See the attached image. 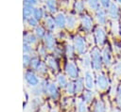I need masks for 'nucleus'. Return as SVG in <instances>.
<instances>
[{
    "instance_id": "nucleus-1",
    "label": "nucleus",
    "mask_w": 121,
    "mask_h": 112,
    "mask_svg": "<svg viewBox=\"0 0 121 112\" xmlns=\"http://www.w3.org/2000/svg\"><path fill=\"white\" fill-rule=\"evenodd\" d=\"M92 63H93V67L95 70L98 71L101 68V56H100V53L97 49H94L92 52Z\"/></svg>"
},
{
    "instance_id": "nucleus-2",
    "label": "nucleus",
    "mask_w": 121,
    "mask_h": 112,
    "mask_svg": "<svg viewBox=\"0 0 121 112\" xmlns=\"http://www.w3.org/2000/svg\"><path fill=\"white\" fill-rule=\"evenodd\" d=\"M75 46H76V49L77 51L79 53V54H83L85 52V42L83 40V39L81 37H76L75 38Z\"/></svg>"
},
{
    "instance_id": "nucleus-3",
    "label": "nucleus",
    "mask_w": 121,
    "mask_h": 112,
    "mask_svg": "<svg viewBox=\"0 0 121 112\" xmlns=\"http://www.w3.org/2000/svg\"><path fill=\"white\" fill-rule=\"evenodd\" d=\"M95 39H96V42L99 44V45H102L105 41V32L104 30L101 28V27H96L95 31Z\"/></svg>"
},
{
    "instance_id": "nucleus-4",
    "label": "nucleus",
    "mask_w": 121,
    "mask_h": 112,
    "mask_svg": "<svg viewBox=\"0 0 121 112\" xmlns=\"http://www.w3.org/2000/svg\"><path fill=\"white\" fill-rule=\"evenodd\" d=\"M26 82L30 85V86H32V87H36L37 85H38V83H39V80H38V78L36 77V75L33 73V72H27L26 73Z\"/></svg>"
},
{
    "instance_id": "nucleus-5",
    "label": "nucleus",
    "mask_w": 121,
    "mask_h": 112,
    "mask_svg": "<svg viewBox=\"0 0 121 112\" xmlns=\"http://www.w3.org/2000/svg\"><path fill=\"white\" fill-rule=\"evenodd\" d=\"M96 84H97L98 88H100V89H106V88H107V87L109 86L108 79H107V78H106V76H104L103 74H99V75L97 76Z\"/></svg>"
},
{
    "instance_id": "nucleus-6",
    "label": "nucleus",
    "mask_w": 121,
    "mask_h": 112,
    "mask_svg": "<svg viewBox=\"0 0 121 112\" xmlns=\"http://www.w3.org/2000/svg\"><path fill=\"white\" fill-rule=\"evenodd\" d=\"M66 72L67 74L71 77V78H77L78 77V69L76 68V66L73 63H68L66 65Z\"/></svg>"
},
{
    "instance_id": "nucleus-7",
    "label": "nucleus",
    "mask_w": 121,
    "mask_h": 112,
    "mask_svg": "<svg viewBox=\"0 0 121 112\" xmlns=\"http://www.w3.org/2000/svg\"><path fill=\"white\" fill-rule=\"evenodd\" d=\"M84 80H85V85L86 88L89 89H93L94 88V79H93V75L90 72H86L85 75H84Z\"/></svg>"
},
{
    "instance_id": "nucleus-8",
    "label": "nucleus",
    "mask_w": 121,
    "mask_h": 112,
    "mask_svg": "<svg viewBox=\"0 0 121 112\" xmlns=\"http://www.w3.org/2000/svg\"><path fill=\"white\" fill-rule=\"evenodd\" d=\"M109 14L112 19H117L119 16L118 8L114 3H111L109 6Z\"/></svg>"
},
{
    "instance_id": "nucleus-9",
    "label": "nucleus",
    "mask_w": 121,
    "mask_h": 112,
    "mask_svg": "<svg viewBox=\"0 0 121 112\" xmlns=\"http://www.w3.org/2000/svg\"><path fill=\"white\" fill-rule=\"evenodd\" d=\"M102 58H103L104 63H105L107 66H109V65L111 64V55H110V50H109L108 47L105 48V49L103 50V53H102Z\"/></svg>"
},
{
    "instance_id": "nucleus-10",
    "label": "nucleus",
    "mask_w": 121,
    "mask_h": 112,
    "mask_svg": "<svg viewBox=\"0 0 121 112\" xmlns=\"http://www.w3.org/2000/svg\"><path fill=\"white\" fill-rule=\"evenodd\" d=\"M44 42H45V45L48 49H52L53 46H54V39L52 37V35L50 33L46 34L44 36Z\"/></svg>"
},
{
    "instance_id": "nucleus-11",
    "label": "nucleus",
    "mask_w": 121,
    "mask_h": 112,
    "mask_svg": "<svg viewBox=\"0 0 121 112\" xmlns=\"http://www.w3.org/2000/svg\"><path fill=\"white\" fill-rule=\"evenodd\" d=\"M47 91H48V93L50 94V96H51L53 99H56V98L58 97V88H57V87H56L54 84L48 85Z\"/></svg>"
},
{
    "instance_id": "nucleus-12",
    "label": "nucleus",
    "mask_w": 121,
    "mask_h": 112,
    "mask_svg": "<svg viewBox=\"0 0 121 112\" xmlns=\"http://www.w3.org/2000/svg\"><path fill=\"white\" fill-rule=\"evenodd\" d=\"M55 23L59 27L62 28L64 26V24H65V17H64V15L63 14H59L55 19Z\"/></svg>"
},
{
    "instance_id": "nucleus-13",
    "label": "nucleus",
    "mask_w": 121,
    "mask_h": 112,
    "mask_svg": "<svg viewBox=\"0 0 121 112\" xmlns=\"http://www.w3.org/2000/svg\"><path fill=\"white\" fill-rule=\"evenodd\" d=\"M96 19H97L98 23L101 24H103L105 23V21H106L105 12H104L102 9H100V8H98L97 11H96Z\"/></svg>"
},
{
    "instance_id": "nucleus-14",
    "label": "nucleus",
    "mask_w": 121,
    "mask_h": 112,
    "mask_svg": "<svg viewBox=\"0 0 121 112\" xmlns=\"http://www.w3.org/2000/svg\"><path fill=\"white\" fill-rule=\"evenodd\" d=\"M82 25L85 30H90L92 26V21L88 16H83L82 17Z\"/></svg>"
},
{
    "instance_id": "nucleus-15",
    "label": "nucleus",
    "mask_w": 121,
    "mask_h": 112,
    "mask_svg": "<svg viewBox=\"0 0 121 112\" xmlns=\"http://www.w3.org/2000/svg\"><path fill=\"white\" fill-rule=\"evenodd\" d=\"M33 8L32 7H25L24 8V10H23V16H24V19L25 20H28L31 16V14L33 13Z\"/></svg>"
},
{
    "instance_id": "nucleus-16",
    "label": "nucleus",
    "mask_w": 121,
    "mask_h": 112,
    "mask_svg": "<svg viewBox=\"0 0 121 112\" xmlns=\"http://www.w3.org/2000/svg\"><path fill=\"white\" fill-rule=\"evenodd\" d=\"M78 112H87V107H86L85 102L82 100H79L78 102Z\"/></svg>"
},
{
    "instance_id": "nucleus-17",
    "label": "nucleus",
    "mask_w": 121,
    "mask_h": 112,
    "mask_svg": "<svg viewBox=\"0 0 121 112\" xmlns=\"http://www.w3.org/2000/svg\"><path fill=\"white\" fill-rule=\"evenodd\" d=\"M95 112H105V106L101 101H97V103L95 104Z\"/></svg>"
},
{
    "instance_id": "nucleus-18",
    "label": "nucleus",
    "mask_w": 121,
    "mask_h": 112,
    "mask_svg": "<svg viewBox=\"0 0 121 112\" xmlns=\"http://www.w3.org/2000/svg\"><path fill=\"white\" fill-rule=\"evenodd\" d=\"M46 5L49 8V10L51 12H55L56 11V3L55 0H46Z\"/></svg>"
},
{
    "instance_id": "nucleus-19",
    "label": "nucleus",
    "mask_w": 121,
    "mask_h": 112,
    "mask_svg": "<svg viewBox=\"0 0 121 112\" xmlns=\"http://www.w3.org/2000/svg\"><path fill=\"white\" fill-rule=\"evenodd\" d=\"M24 40H25L26 43H34L36 41L35 37L33 35H31V34H26Z\"/></svg>"
},
{
    "instance_id": "nucleus-20",
    "label": "nucleus",
    "mask_w": 121,
    "mask_h": 112,
    "mask_svg": "<svg viewBox=\"0 0 121 112\" xmlns=\"http://www.w3.org/2000/svg\"><path fill=\"white\" fill-rule=\"evenodd\" d=\"M75 88H76V91L77 92H80L83 88V83H82V79H78L77 82H76V85H75Z\"/></svg>"
},
{
    "instance_id": "nucleus-21",
    "label": "nucleus",
    "mask_w": 121,
    "mask_h": 112,
    "mask_svg": "<svg viewBox=\"0 0 121 112\" xmlns=\"http://www.w3.org/2000/svg\"><path fill=\"white\" fill-rule=\"evenodd\" d=\"M33 15H34V18L36 20H39L43 17V10L41 8H35L33 10Z\"/></svg>"
},
{
    "instance_id": "nucleus-22",
    "label": "nucleus",
    "mask_w": 121,
    "mask_h": 112,
    "mask_svg": "<svg viewBox=\"0 0 121 112\" xmlns=\"http://www.w3.org/2000/svg\"><path fill=\"white\" fill-rule=\"evenodd\" d=\"M113 71H114V72H115L116 75L121 76V61H118V62L114 65Z\"/></svg>"
},
{
    "instance_id": "nucleus-23",
    "label": "nucleus",
    "mask_w": 121,
    "mask_h": 112,
    "mask_svg": "<svg viewBox=\"0 0 121 112\" xmlns=\"http://www.w3.org/2000/svg\"><path fill=\"white\" fill-rule=\"evenodd\" d=\"M58 83H59V85L60 86V87H65L66 86V79H65V77L63 76V75H61V74H60L59 76H58Z\"/></svg>"
},
{
    "instance_id": "nucleus-24",
    "label": "nucleus",
    "mask_w": 121,
    "mask_h": 112,
    "mask_svg": "<svg viewBox=\"0 0 121 112\" xmlns=\"http://www.w3.org/2000/svg\"><path fill=\"white\" fill-rule=\"evenodd\" d=\"M83 97H84V100L86 102H91V100L93 99L94 95H93V92H91V91H85L83 93Z\"/></svg>"
},
{
    "instance_id": "nucleus-25",
    "label": "nucleus",
    "mask_w": 121,
    "mask_h": 112,
    "mask_svg": "<svg viewBox=\"0 0 121 112\" xmlns=\"http://www.w3.org/2000/svg\"><path fill=\"white\" fill-rule=\"evenodd\" d=\"M30 65H31L32 68H34V69H38L39 66L41 65V62L39 61L38 58H32L31 61H30Z\"/></svg>"
},
{
    "instance_id": "nucleus-26",
    "label": "nucleus",
    "mask_w": 121,
    "mask_h": 112,
    "mask_svg": "<svg viewBox=\"0 0 121 112\" xmlns=\"http://www.w3.org/2000/svg\"><path fill=\"white\" fill-rule=\"evenodd\" d=\"M45 23H46V26H47V27H48L50 30H52V29H54V28H55V24H54L53 19L48 18V19H46Z\"/></svg>"
},
{
    "instance_id": "nucleus-27",
    "label": "nucleus",
    "mask_w": 121,
    "mask_h": 112,
    "mask_svg": "<svg viewBox=\"0 0 121 112\" xmlns=\"http://www.w3.org/2000/svg\"><path fill=\"white\" fill-rule=\"evenodd\" d=\"M36 35H37V37H39L40 39L41 38H43V36H45L44 35V30L43 29V27H41V26H38V27H36Z\"/></svg>"
},
{
    "instance_id": "nucleus-28",
    "label": "nucleus",
    "mask_w": 121,
    "mask_h": 112,
    "mask_svg": "<svg viewBox=\"0 0 121 112\" xmlns=\"http://www.w3.org/2000/svg\"><path fill=\"white\" fill-rule=\"evenodd\" d=\"M47 63H48V65H49L53 70H57V63H56V61L54 60V58L48 57V58H47Z\"/></svg>"
},
{
    "instance_id": "nucleus-29",
    "label": "nucleus",
    "mask_w": 121,
    "mask_h": 112,
    "mask_svg": "<svg viewBox=\"0 0 121 112\" xmlns=\"http://www.w3.org/2000/svg\"><path fill=\"white\" fill-rule=\"evenodd\" d=\"M89 6L93 9H98V1L97 0H88Z\"/></svg>"
},
{
    "instance_id": "nucleus-30",
    "label": "nucleus",
    "mask_w": 121,
    "mask_h": 112,
    "mask_svg": "<svg viewBox=\"0 0 121 112\" xmlns=\"http://www.w3.org/2000/svg\"><path fill=\"white\" fill-rule=\"evenodd\" d=\"M75 8L78 12H81L83 10V3L81 1H77L75 4Z\"/></svg>"
},
{
    "instance_id": "nucleus-31",
    "label": "nucleus",
    "mask_w": 121,
    "mask_h": 112,
    "mask_svg": "<svg viewBox=\"0 0 121 112\" xmlns=\"http://www.w3.org/2000/svg\"><path fill=\"white\" fill-rule=\"evenodd\" d=\"M66 90H67V92H68V93H70V94L74 93V91L76 90L74 84H73V83H69V84H67V87H66Z\"/></svg>"
},
{
    "instance_id": "nucleus-32",
    "label": "nucleus",
    "mask_w": 121,
    "mask_h": 112,
    "mask_svg": "<svg viewBox=\"0 0 121 112\" xmlns=\"http://www.w3.org/2000/svg\"><path fill=\"white\" fill-rule=\"evenodd\" d=\"M75 23H76V19H75L73 16H69V17L67 18V24H68V26L73 27L74 24H75Z\"/></svg>"
},
{
    "instance_id": "nucleus-33",
    "label": "nucleus",
    "mask_w": 121,
    "mask_h": 112,
    "mask_svg": "<svg viewBox=\"0 0 121 112\" xmlns=\"http://www.w3.org/2000/svg\"><path fill=\"white\" fill-rule=\"evenodd\" d=\"M24 3L26 7H33L37 2L36 0H24Z\"/></svg>"
},
{
    "instance_id": "nucleus-34",
    "label": "nucleus",
    "mask_w": 121,
    "mask_h": 112,
    "mask_svg": "<svg viewBox=\"0 0 121 112\" xmlns=\"http://www.w3.org/2000/svg\"><path fill=\"white\" fill-rule=\"evenodd\" d=\"M117 104H118L119 107L121 108V86L119 87L118 91H117Z\"/></svg>"
},
{
    "instance_id": "nucleus-35",
    "label": "nucleus",
    "mask_w": 121,
    "mask_h": 112,
    "mask_svg": "<svg viewBox=\"0 0 121 112\" xmlns=\"http://www.w3.org/2000/svg\"><path fill=\"white\" fill-rule=\"evenodd\" d=\"M23 60H24V65H25V66H26V65H27L28 63H30V61H31V59H30V57H29L28 55H24Z\"/></svg>"
},
{
    "instance_id": "nucleus-36",
    "label": "nucleus",
    "mask_w": 121,
    "mask_h": 112,
    "mask_svg": "<svg viewBox=\"0 0 121 112\" xmlns=\"http://www.w3.org/2000/svg\"><path fill=\"white\" fill-rule=\"evenodd\" d=\"M27 22H28V24H29L30 25H32V26H35V25L37 24V20H36L35 18H33V17H30V18L27 20Z\"/></svg>"
},
{
    "instance_id": "nucleus-37",
    "label": "nucleus",
    "mask_w": 121,
    "mask_h": 112,
    "mask_svg": "<svg viewBox=\"0 0 121 112\" xmlns=\"http://www.w3.org/2000/svg\"><path fill=\"white\" fill-rule=\"evenodd\" d=\"M83 64L85 67H89L90 66V59L88 56H85V59L83 58Z\"/></svg>"
},
{
    "instance_id": "nucleus-38",
    "label": "nucleus",
    "mask_w": 121,
    "mask_h": 112,
    "mask_svg": "<svg viewBox=\"0 0 121 112\" xmlns=\"http://www.w3.org/2000/svg\"><path fill=\"white\" fill-rule=\"evenodd\" d=\"M67 55L69 56H72V55H73V49H72V46H70V45L67 46Z\"/></svg>"
},
{
    "instance_id": "nucleus-39",
    "label": "nucleus",
    "mask_w": 121,
    "mask_h": 112,
    "mask_svg": "<svg viewBox=\"0 0 121 112\" xmlns=\"http://www.w3.org/2000/svg\"><path fill=\"white\" fill-rule=\"evenodd\" d=\"M39 72H45V66H44V64H42L41 63V65L39 66V68L37 69Z\"/></svg>"
},
{
    "instance_id": "nucleus-40",
    "label": "nucleus",
    "mask_w": 121,
    "mask_h": 112,
    "mask_svg": "<svg viewBox=\"0 0 121 112\" xmlns=\"http://www.w3.org/2000/svg\"><path fill=\"white\" fill-rule=\"evenodd\" d=\"M100 2H101V4L104 6V7H109L110 6V0H100Z\"/></svg>"
},
{
    "instance_id": "nucleus-41",
    "label": "nucleus",
    "mask_w": 121,
    "mask_h": 112,
    "mask_svg": "<svg viewBox=\"0 0 121 112\" xmlns=\"http://www.w3.org/2000/svg\"><path fill=\"white\" fill-rule=\"evenodd\" d=\"M31 50V48L28 46L27 43H24V52H29Z\"/></svg>"
},
{
    "instance_id": "nucleus-42",
    "label": "nucleus",
    "mask_w": 121,
    "mask_h": 112,
    "mask_svg": "<svg viewBox=\"0 0 121 112\" xmlns=\"http://www.w3.org/2000/svg\"><path fill=\"white\" fill-rule=\"evenodd\" d=\"M41 54H42L43 56L44 55V49H43V48H42V49H41Z\"/></svg>"
},
{
    "instance_id": "nucleus-43",
    "label": "nucleus",
    "mask_w": 121,
    "mask_h": 112,
    "mask_svg": "<svg viewBox=\"0 0 121 112\" xmlns=\"http://www.w3.org/2000/svg\"><path fill=\"white\" fill-rule=\"evenodd\" d=\"M113 112H120L119 110H117V109H115V110H113Z\"/></svg>"
},
{
    "instance_id": "nucleus-44",
    "label": "nucleus",
    "mask_w": 121,
    "mask_h": 112,
    "mask_svg": "<svg viewBox=\"0 0 121 112\" xmlns=\"http://www.w3.org/2000/svg\"><path fill=\"white\" fill-rule=\"evenodd\" d=\"M51 112H57V111H56V110H52Z\"/></svg>"
},
{
    "instance_id": "nucleus-45",
    "label": "nucleus",
    "mask_w": 121,
    "mask_h": 112,
    "mask_svg": "<svg viewBox=\"0 0 121 112\" xmlns=\"http://www.w3.org/2000/svg\"><path fill=\"white\" fill-rule=\"evenodd\" d=\"M118 1H119V3H120V4H121V0H118Z\"/></svg>"
},
{
    "instance_id": "nucleus-46",
    "label": "nucleus",
    "mask_w": 121,
    "mask_h": 112,
    "mask_svg": "<svg viewBox=\"0 0 121 112\" xmlns=\"http://www.w3.org/2000/svg\"><path fill=\"white\" fill-rule=\"evenodd\" d=\"M120 27H121V26H120Z\"/></svg>"
}]
</instances>
